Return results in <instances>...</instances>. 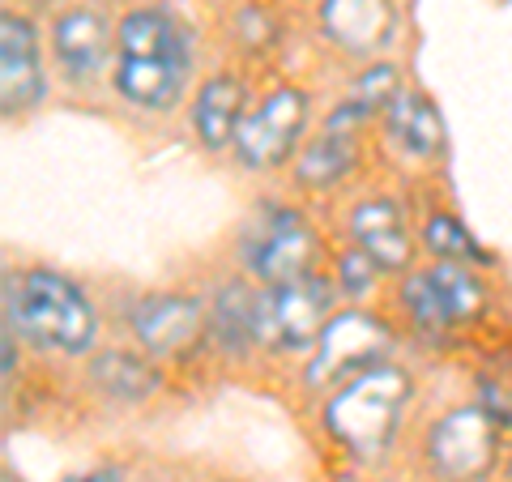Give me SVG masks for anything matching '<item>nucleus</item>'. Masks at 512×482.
<instances>
[{"label": "nucleus", "instance_id": "f03ea898", "mask_svg": "<svg viewBox=\"0 0 512 482\" xmlns=\"http://www.w3.org/2000/svg\"><path fill=\"white\" fill-rule=\"evenodd\" d=\"M414 393L410 376L402 367H367L355 380H346L325 406V427L350 457L359 461H376L384 448L393 444L402 410Z\"/></svg>", "mask_w": 512, "mask_h": 482}, {"label": "nucleus", "instance_id": "6ab92c4d", "mask_svg": "<svg viewBox=\"0 0 512 482\" xmlns=\"http://www.w3.org/2000/svg\"><path fill=\"white\" fill-rule=\"evenodd\" d=\"M90 376H94V384H99L107 397H116V401H141V397H150L158 389L154 367H146V363L133 359V355H120V350H111V355L94 359Z\"/></svg>", "mask_w": 512, "mask_h": 482}, {"label": "nucleus", "instance_id": "6e6552de", "mask_svg": "<svg viewBox=\"0 0 512 482\" xmlns=\"http://www.w3.org/2000/svg\"><path fill=\"white\" fill-rule=\"evenodd\" d=\"M303 124H308V94L295 90V86L274 90L261 107L248 111L244 124H239V133H235L239 163L252 167V171L282 167L286 158H291V150L299 146Z\"/></svg>", "mask_w": 512, "mask_h": 482}, {"label": "nucleus", "instance_id": "1a4fd4ad", "mask_svg": "<svg viewBox=\"0 0 512 482\" xmlns=\"http://www.w3.org/2000/svg\"><path fill=\"white\" fill-rule=\"evenodd\" d=\"M244 261L265 286L303 278V273H312L316 261V231L295 210H269L248 235Z\"/></svg>", "mask_w": 512, "mask_h": 482}, {"label": "nucleus", "instance_id": "f3484780", "mask_svg": "<svg viewBox=\"0 0 512 482\" xmlns=\"http://www.w3.org/2000/svg\"><path fill=\"white\" fill-rule=\"evenodd\" d=\"M389 137L414 158H436L444 150V120L423 94H406L389 107Z\"/></svg>", "mask_w": 512, "mask_h": 482}, {"label": "nucleus", "instance_id": "b1692460", "mask_svg": "<svg viewBox=\"0 0 512 482\" xmlns=\"http://www.w3.org/2000/svg\"><path fill=\"white\" fill-rule=\"evenodd\" d=\"M508 482H512V461H508Z\"/></svg>", "mask_w": 512, "mask_h": 482}, {"label": "nucleus", "instance_id": "0eeeda50", "mask_svg": "<svg viewBox=\"0 0 512 482\" xmlns=\"http://www.w3.org/2000/svg\"><path fill=\"white\" fill-rule=\"evenodd\" d=\"M402 303L423 333H448V329L466 325V320H474L483 312L487 295L466 265L440 261L423 273H410L406 286H402Z\"/></svg>", "mask_w": 512, "mask_h": 482}, {"label": "nucleus", "instance_id": "2eb2a0df", "mask_svg": "<svg viewBox=\"0 0 512 482\" xmlns=\"http://www.w3.org/2000/svg\"><path fill=\"white\" fill-rule=\"evenodd\" d=\"M52 43H56V60L60 69L73 77V82H90L94 73L103 69V56H107V22L99 13H64L52 30Z\"/></svg>", "mask_w": 512, "mask_h": 482}, {"label": "nucleus", "instance_id": "4468645a", "mask_svg": "<svg viewBox=\"0 0 512 482\" xmlns=\"http://www.w3.org/2000/svg\"><path fill=\"white\" fill-rule=\"evenodd\" d=\"M350 235H355V248L367 252L380 269H406L410 265V231L406 218L393 201H363L355 214H350Z\"/></svg>", "mask_w": 512, "mask_h": 482}, {"label": "nucleus", "instance_id": "412c9836", "mask_svg": "<svg viewBox=\"0 0 512 482\" xmlns=\"http://www.w3.org/2000/svg\"><path fill=\"white\" fill-rule=\"evenodd\" d=\"M423 239H427V248L440 256V261H470V256H478V248H474V239L466 235V227L461 222H453L448 214H436L427 222V231H423Z\"/></svg>", "mask_w": 512, "mask_h": 482}, {"label": "nucleus", "instance_id": "5701e85b", "mask_svg": "<svg viewBox=\"0 0 512 482\" xmlns=\"http://www.w3.org/2000/svg\"><path fill=\"white\" fill-rule=\"evenodd\" d=\"M64 482H120V470H86V474H69Z\"/></svg>", "mask_w": 512, "mask_h": 482}, {"label": "nucleus", "instance_id": "423d86ee", "mask_svg": "<svg viewBox=\"0 0 512 482\" xmlns=\"http://www.w3.org/2000/svg\"><path fill=\"white\" fill-rule=\"evenodd\" d=\"M389 346H393V333L372 312L333 316L325 333H320V342L312 346L308 384L312 389H325V384H338V380H355L367 367H380Z\"/></svg>", "mask_w": 512, "mask_h": 482}, {"label": "nucleus", "instance_id": "ddd939ff", "mask_svg": "<svg viewBox=\"0 0 512 482\" xmlns=\"http://www.w3.org/2000/svg\"><path fill=\"white\" fill-rule=\"evenodd\" d=\"M201 303L184 295H154L133 312V333L150 355H180L201 333Z\"/></svg>", "mask_w": 512, "mask_h": 482}, {"label": "nucleus", "instance_id": "20e7f679", "mask_svg": "<svg viewBox=\"0 0 512 482\" xmlns=\"http://www.w3.org/2000/svg\"><path fill=\"white\" fill-rule=\"evenodd\" d=\"M329 325V286L316 273L256 295V342L269 350H312Z\"/></svg>", "mask_w": 512, "mask_h": 482}, {"label": "nucleus", "instance_id": "4be33fe9", "mask_svg": "<svg viewBox=\"0 0 512 482\" xmlns=\"http://www.w3.org/2000/svg\"><path fill=\"white\" fill-rule=\"evenodd\" d=\"M376 261H372V256H367V252H346L342 256V282H346V291L350 295H367V291H372V282H376Z\"/></svg>", "mask_w": 512, "mask_h": 482}, {"label": "nucleus", "instance_id": "f257e3e1", "mask_svg": "<svg viewBox=\"0 0 512 482\" xmlns=\"http://www.w3.org/2000/svg\"><path fill=\"white\" fill-rule=\"evenodd\" d=\"M116 90L146 111H167L188 77V39L167 13L141 9L120 22Z\"/></svg>", "mask_w": 512, "mask_h": 482}, {"label": "nucleus", "instance_id": "f8f14e48", "mask_svg": "<svg viewBox=\"0 0 512 482\" xmlns=\"http://www.w3.org/2000/svg\"><path fill=\"white\" fill-rule=\"evenodd\" d=\"M320 26L325 35L355 56L380 52L393 39V5L389 0H325L320 5Z\"/></svg>", "mask_w": 512, "mask_h": 482}, {"label": "nucleus", "instance_id": "a211bd4d", "mask_svg": "<svg viewBox=\"0 0 512 482\" xmlns=\"http://www.w3.org/2000/svg\"><path fill=\"white\" fill-rule=\"evenodd\" d=\"M214 333L218 346L227 350H244V346H261L256 342V295L244 282L222 286L214 299Z\"/></svg>", "mask_w": 512, "mask_h": 482}, {"label": "nucleus", "instance_id": "aec40b11", "mask_svg": "<svg viewBox=\"0 0 512 482\" xmlns=\"http://www.w3.org/2000/svg\"><path fill=\"white\" fill-rule=\"evenodd\" d=\"M397 99H402V69L397 64H372L359 82H355V99L363 111H389Z\"/></svg>", "mask_w": 512, "mask_h": 482}, {"label": "nucleus", "instance_id": "9d476101", "mask_svg": "<svg viewBox=\"0 0 512 482\" xmlns=\"http://www.w3.org/2000/svg\"><path fill=\"white\" fill-rule=\"evenodd\" d=\"M363 116L367 111L359 103H342L338 111L329 116L325 133H320L308 150L299 158V184L303 188H333L342 184L350 167L359 158V128H363Z\"/></svg>", "mask_w": 512, "mask_h": 482}, {"label": "nucleus", "instance_id": "dca6fc26", "mask_svg": "<svg viewBox=\"0 0 512 482\" xmlns=\"http://www.w3.org/2000/svg\"><path fill=\"white\" fill-rule=\"evenodd\" d=\"M244 124V86L235 77H210L192 103V128L210 150L231 146Z\"/></svg>", "mask_w": 512, "mask_h": 482}, {"label": "nucleus", "instance_id": "9b49d317", "mask_svg": "<svg viewBox=\"0 0 512 482\" xmlns=\"http://www.w3.org/2000/svg\"><path fill=\"white\" fill-rule=\"evenodd\" d=\"M0 99L5 111H30L43 99V60L35 26L5 13L0 22Z\"/></svg>", "mask_w": 512, "mask_h": 482}, {"label": "nucleus", "instance_id": "393cba45", "mask_svg": "<svg viewBox=\"0 0 512 482\" xmlns=\"http://www.w3.org/2000/svg\"><path fill=\"white\" fill-rule=\"evenodd\" d=\"M5 482H13V474H5Z\"/></svg>", "mask_w": 512, "mask_h": 482}, {"label": "nucleus", "instance_id": "7ed1b4c3", "mask_svg": "<svg viewBox=\"0 0 512 482\" xmlns=\"http://www.w3.org/2000/svg\"><path fill=\"white\" fill-rule=\"evenodd\" d=\"M9 325L43 350L82 355L94 346L99 320L82 286L52 269H30L18 286H9Z\"/></svg>", "mask_w": 512, "mask_h": 482}, {"label": "nucleus", "instance_id": "39448f33", "mask_svg": "<svg viewBox=\"0 0 512 482\" xmlns=\"http://www.w3.org/2000/svg\"><path fill=\"white\" fill-rule=\"evenodd\" d=\"M431 470L448 482H478L500 461V423L483 406L448 410L427 436Z\"/></svg>", "mask_w": 512, "mask_h": 482}]
</instances>
